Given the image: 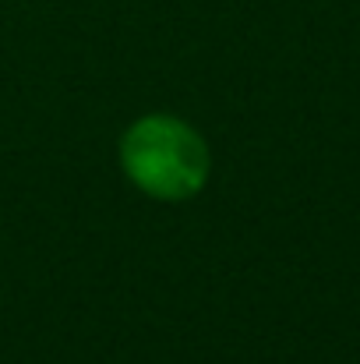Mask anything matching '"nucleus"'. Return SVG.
<instances>
[{"label":"nucleus","mask_w":360,"mask_h":364,"mask_svg":"<svg viewBox=\"0 0 360 364\" xmlns=\"http://www.w3.org/2000/svg\"><path fill=\"white\" fill-rule=\"evenodd\" d=\"M120 163L127 177L152 198L180 202L205 188L209 149L191 124L152 114L127 127L120 141Z\"/></svg>","instance_id":"f257e3e1"}]
</instances>
